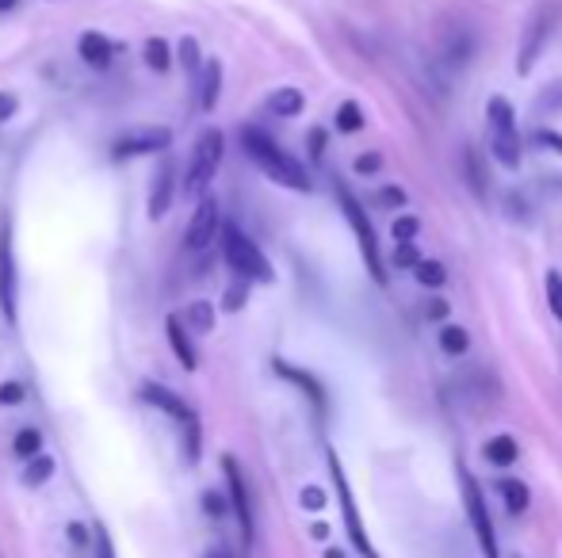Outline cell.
<instances>
[{"label": "cell", "mask_w": 562, "mask_h": 558, "mask_svg": "<svg viewBox=\"0 0 562 558\" xmlns=\"http://www.w3.org/2000/svg\"><path fill=\"white\" fill-rule=\"evenodd\" d=\"M241 150H245V157H249L272 184L291 188V192H310V188H314L310 172H306L287 150H280V142H276L272 134H264L260 127H241Z\"/></svg>", "instance_id": "cell-1"}, {"label": "cell", "mask_w": 562, "mask_h": 558, "mask_svg": "<svg viewBox=\"0 0 562 558\" xmlns=\"http://www.w3.org/2000/svg\"><path fill=\"white\" fill-rule=\"evenodd\" d=\"M222 257L230 264V272L238 279H245V283H272L276 279L268 257L260 253V245L245 230H238V226H226L222 230Z\"/></svg>", "instance_id": "cell-2"}, {"label": "cell", "mask_w": 562, "mask_h": 558, "mask_svg": "<svg viewBox=\"0 0 562 558\" xmlns=\"http://www.w3.org/2000/svg\"><path fill=\"white\" fill-rule=\"evenodd\" d=\"M486 119H490V150L498 157L505 169H517L520 157H524V146H520L517 134V111L505 96H490L486 104Z\"/></svg>", "instance_id": "cell-3"}, {"label": "cell", "mask_w": 562, "mask_h": 558, "mask_svg": "<svg viewBox=\"0 0 562 558\" xmlns=\"http://www.w3.org/2000/svg\"><path fill=\"white\" fill-rule=\"evenodd\" d=\"M337 199H341V211H345L352 234L360 241V253H364V264H368L371 279H375V283H387V264H383V253H379V234H375V226H371L364 203L348 192L345 184H337Z\"/></svg>", "instance_id": "cell-4"}, {"label": "cell", "mask_w": 562, "mask_h": 558, "mask_svg": "<svg viewBox=\"0 0 562 558\" xmlns=\"http://www.w3.org/2000/svg\"><path fill=\"white\" fill-rule=\"evenodd\" d=\"M142 402L169 413L173 421H180V429H184V455H188V463H199V417H195V409L176 390L161 387V383H142Z\"/></svg>", "instance_id": "cell-5"}, {"label": "cell", "mask_w": 562, "mask_h": 558, "mask_svg": "<svg viewBox=\"0 0 562 558\" xmlns=\"http://www.w3.org/2000/svg\"><path fill=\"white\" fill-rule=\"evenodd\" d=\"M222 150H226L222 130L211 127L199 134V142H195V150H192V161H188V172H184V192L192 195V199H199V195L211 188L218 165H222Z\"/></svg>", "instance_id": "cell-6"}, {"label": "cell", "mask_w": 562, "mask_h": 558, "mask_svg": "<svg viewBox=\"0 0 562 558\" xmlns=\"http://www.w3.org/2000/svg\"><path fill=\"white\" fill-rule=\"evenodd\" d=\"M325 463H329V478H333V486H337V501H341V516H345V532H348V539H352V547L364 558H379L375 547H371L368 532H364V520H360V509H356V497H352V486H348V478H345V467H341V459H337L333 448L325 451Z\"/></svg>", "instance_id": "cell-7"}, {"label": "cell", "mask_w": 562, "mask_h": 558, "mask_svg": "<svg viewBox=\"0 0 562 558\" xmlns=\"http://www.w3.org/2000/svg\"><path fill=\"white\" fill-rule=\"evenodd\" d=\"M459 486H463V505H467V520H471V532H475L478 547H482V558H501L498 536H494V520H490V509H486V497H482L478 482L463 471V467H459Z\"/></svg>", "instance_id": "cell-8"}, {"label": "cell", "mask_w": 562, "mask_h": 558, "mask_svg": "<svg viewBox=\"0 0 562 558\" xmlns=\"http://www.w3.org/2000/svg\"><path fill=\"white\" fill-rule=\"evenodd\" d=\"M555 23H559V8H555V4H547L543 12H536V16L528 20V27H524V39H520V54H517L520 77H528V73H532V65H536L540 50L547 46V39H551Z\"/></svg>", "instance_id": "cell-9"}, {"label": "cell", "mask_w": 562, "mask_h": 558, "mask_svg": "<svg viewBox=\"0 0 562 558\" xmlns=\"http://www.w3.org/2000/svg\"><path fill=\"white\" fill-rule=\"evenodd\" d=\"M173 146V130L169 127H134L123 138H115L111 157L127 161V157H150V153H165Z\"/></svg>", "instance_id": "cell-10"}, {"label": "cell", "mask_w": 562, "mask_h": 558, "mask_svg": "<svg viewBox=\"0 0 562 558\" xmlns=\"http://www.w3.org/2000/svg\"><path fill=\"white\" fill-rule=\"evenodd\" d=\"M222 471H226V486H230V509H234V516H238L241 543H245V547H253V505H249L245 474H241L234 455H222Z\"/></svg>", "instance_id": "cell-11"}, {"label": "cell", "mask_w": 562, "mask_h": 558, "mask_svg": "<svg viewBox=\"0 0 562 558\" xmlns=\"http://www.w3.org/2000/svg\"><path fill=\"white\" fill-rule=\"evenodd\" d=\"M16 299H20V279H16V257H12V234L4 230L0 234V314L8 318V325L20 322Z\"/></svg>", "instance_id": "cell-12"}, {"label": "cell", "mask_w": 562, "mask_h": 558, "mask_svg": "<svg viewBox=\"0 0 562 558\" xmlns=\"http://www.w3.org/2000/svg\"><path fill=\"white\" fill-rule=\"evenodd\" d=\"M215 237H218V203L211 199V195H203V199H199V207L192 211V218H188L184 245H188L192 253H203Z\"/></svg>", "instance_id": "cell-13"}, {"label": "cell", "mask_w": 562, "mask_h": 558, "mask_svg": "<svg viewBox=\"0 0 562 558\" xmlns=\"http://www.w3.org/2000/svg\"><path fill=\"white\" fill-rule=\"evenodd\" d=\"M272 367H276V375H283L287 383H295V387H303V394L314 402V409L318 413H325V387L310 375V371H303V367L287 364V360H272Z\"/></svg>", "instance_id": "cell-14"}, {"label": "cell", "mask_w": 562, "mask_h": 558, "mask_svg": "<svg viewBox=\"0 0 562 558\" xmlns=\"http://www.w3.org/2000/svg\"><path fill=\"white\" fill-rule=\"evenodd\" d=\"M77 50H81L85 65H92V69H108L111 58H115V46H111V39L100 35V31H85V35L77 39Z\"/></svg>", "instance_id": "cell-15"}, {"label": "cell", "mask_w": 562, "mask_h": 558, "mask_svg": "<svg viewBox=\"0 0 562 558\" xmlns=\"http://www.w3.org/2000/svg\"><path fill=\"white\" fill-rule=\"evenodd\" d=\"M165 337H169V344H173L176 360L188 367V371H195V367H199V352H195L192 337H188V329H184V322H180L176 314L165 318Z\"/></svg>", "instance_id": "cell-16"}, {"label": "cell", "mask_w": 562, "mask_h": 558, "mask_svg": "<svg viewBox=\"0 0 562 558\" xmlns=\"http://www.w3.org/2000/svg\"><path fill=\"white\" fill-rule=\"evenodd\" d=\"M173 207V161H165L161 172L153 176V188H150V218L169 215Z\"/></svg>", "instance_id": "cell-17"}, {"label": "cell", "mask_w": 562, "mask_h": 558, "mask_svg": "<svg viewBox=\"0 0 562 558\" xmlns=\"http://www.w3.org/2000/svg\"><path fill=\"white\" fill-rule=\"evenodd\" d=\"M218 92H222V65L211 58V62H203V69H199V108L215 111Z\"/></svg>", "instance_id": "cell-18"}, {"label": "cell", "mask_w": 562, "mask_h": 558, "mask_svg": "<svg viewBox=\"0 0 562 558\" xmlns=\"http://www.w3.org/2000/svg\"><path fill=\"white\" fill-rule=\"evenodd\" d=\"M176 318L184 322L188 333H199V337H203V333H211V329H215V306H211L207 299H195V302H188V310H184V314H176Z\"/></svg>", "instance_id": "cell-19"}, {"label": "cell", "mask_w": 562, "mask_h": 558, "mask_svg": "<svg viewBox=\"0 0 562 558\" xmlns=\"http://www.w3.org/2000/svg\"><path fill=\"white\" fill-rule=\"evenodd\" d=\"M482 455H486V463H494V467H513L520 448H517V440H513L509 432H501V436H490V440H486Z\"/></svg>", "instance_id": "cell-20"}, {"label": "cell", "mask_w": 562, "mask_h": 558, "mask_svg": "<svg viewBox=\"0 0 562 558\" xmlns=\"http://www.w3.org/2000/svg\"><path fill=\"white\" fill-rule=\"evenodd\" d=\"M303 92L299 88H276L272 96H268V111L272 115H280V119H295L299 111H303Z\"/></svg>", "instance_id": "cell-21"}, {"label": "cell", "mask_w": 562, "mask_h": 558, "mask_svg": "<svg viewBox=\"0 0 562 558\" xmlns=\"http://www.w3.org/2000/svg\"><path fill=\"white\" fill-rule=\"evenodd\" d=\"M498 490H501V501H505V509H509L513 516L524 513V509H528V501H532V494H528V486H524L520 478H501Z\"/></svg>", "instance_id": "cell-22"}, {"label": "cell", "mask_w": 562, "mask_h": 558, "mask_svg": "<svg viewBox=\"0 0 562 558\" xmlns=\"http://www.w3.org/2000/svg\"><path fill=\"white\" fill-rule=\"evenodd\" d=\"M413 276H417V283H421V287L440 291V287L448 283V268H444L440 260H425V257H421L417 264H413Z\"/></svg>", "instance_id": "cell-23"}, {"label": "cell", "mask_w": 562, "mask_h": 558, "mask_svg": "<svg viewBox=\"0 0 562 558\" xmlns=\"http://www.w3.org/2000/svg\"><path fill=\"white\" fill-rule=\"evenodd\" d=\"M50 474H54V459L39 451V455L27 459V467H23V486H43Z\"/></svg>", "instance_id": "cell-24"}, {"label": "cell", "mask_w": 562, "mask_h": 558, "mask_svg": "<svg viewBox=\"0 0 562 558\" xmlns=\"http://www.w3.org/2000/svg\"><path fill=\"white\" fill-rule=\"evenodd\" d=\"M440 348H444L448 356H463V352L471 348L467 329H463V325H444V329H440Z\"/></svg>", "instance_id": "cell-25"}, {"label": "cell", "mask_w": 562, "mask_h": 558, "mask_svg": "<svg viewBox=\"0 0 562 558\" xmlns=\"http://www.w3.org/2000/svg\"><path fill=\"white\" fill-rule=\"evenodd\" d=\"M12 451H16L20 459H35V455L43 451V432H39V429H20V432H16V440H12Z\"/></svg>", "instance_id": "cell-26"}, {"label": "cell", "mask_w": 562, "mask_h": 558, "mask_svg": "<svg viewBox=\"0 0 562 558\" xmlns=\"http://www.w3.org/2000/svg\"><path fill=\"white\" fill-rule=\"evenodd\" d=\"M146 65L157 69V73H165L173 65V50H169L165 39H146Z\"/></svg>", "instance_id": "cell-27"}, {"label": "cell", "mask_w": 562, "mask_h": 558, "mask_svg": "<svg viewBox=\"0 0 562 558\" xmlns=\"http://www.w3.org/2000/svg\"><path fill=\"white\" fill-rule=\"evenodd\" d=\"M364 127V111H360V104L356 100H345L341 108H337V130L341 134H352V130Z\"/></svg>", "instance_id": "cell-28"}, {"label": "cell", "mask_w": 562, "mask_h": 558, "mask_svg": "<svg viewBox=\"0 0 562 558\" xmlns=\"http://www.w3.org/2000/svg\"><path fill=\"white\" fill-rule=\"evenodd\" d=\"M417 234H421V222H417V215H402L390 222V237L402 245V241H417Z\"/></svg>", "instance_id": "cell-29"}, {"label": "cell", "mask_w": 562, "mask_h": 558, "mask_svg": "<svg viewBox=\"0 0 562 558\" xmlns=\"http://www.w3.org/2000/svg\"><path fill=\"white\" fill-rule=\"evenodd\" d=\"M176 58L184 65V73H199V69H203V58H199V43H195V39H180Z\"/></svg>", "instance_id": "cell-30"}, {"label": "cell", "mask_w": 562, "mask_h": 558, "mask_svg": "<svg viewBox=\"0 0 562 558\" xmlns=\"http://www.w3.org/2000/svg\"><path fill=\"white\" fill-rule=\"evenodd\" d=\"M471 35H459L455 43H444V62H452V65H467V58H471Z\"/></svg>", "instance_id": "cell-31"}, {"label": "cell", "mask_w": 562, "mask_h": 558, "mask_svg": "<svg viewBox=\"0 0 562 558\" xmlns=\"http://www.w3.org/2000/svg\"><path fill=\"white\" fill-rule=\"evenodd\" d=\"M547 302H551V314L562 322V276L559 272H547Z\"/></svg>", "instance_id": "cell-32"}, {"label": "cell", "mask_w": 562, "mask_h": 558, "mask_svg": "<svg viewBox=\"0 0 562 558\" xmlns=\"http://www.w3.org/2000/svg\"><path fill=\"white\" fill-rule=\"evenodd\" d=\"M245 299H249V283L241 279V283H234V287L226 291V299H222V310H230V314H238L241 306H245Z\"/></svg>", "instance_id": "cell-33"}, {"label": "cell", "mask_w": 562, "mask_h": 558, "mask_svg": "<svg viewBox=\"0 0 562 558\" xmlns=\"http://www.w3.org/2000/svg\"><path fill=\"white\" fill-rule=\"evenodd\" d=\"M467 172H471V188H475L482 199H486V192H490V184H486V169L475 161V150L467 153Z\"/></svg>", "instance_id": "cell-34"}, {"label": "cell", "mask_w": 562, "mask_h": 558, "mask_svg": "<svg viewBox=\"0 0 562 558\" xmlns=\"http://www.w3.org/2000/svg\"><path fill=\"white\" fill-rule=\"evenodd\" d=\"M417 260H421V253H417V241H402V245L394 249V264H398V268H413Z\"/></svg>", "instance_id": "cell-35"}, {"label": "cell", "mask_w": 562, "mask_h": 558, "mask_svg": "<svg viewBox=\"0 0 562 558\" xmlns=\"http://www.w3.org/2000/svg\"><path fill=\"white\" fill-rule=\"evenodd\" d=\"M356 172H360V176L383 172V153H364V157H356Z\"/></svg>", "instance_id": "cell-36"}, {"label": "cell", "mask_w": 562, "mask_h": 558, "mask_svg": "<svg viewBox=\"0 0 562 558\" xmlns=\"http://www.w3.org/2000/svg\"><path fill=\"white\" fill-rule=\"evenodd\" d=\"M532 142H536V146H547L551 153H559L562 157V134L559 130H536V134H532Z\"/></svg>", "instance_id": "cell-37"}, {"label": "cell", "mask_w": 562, "mask_h": 558, "mask_svg": "<svg viewBox=\"0 0 562 558\" xmlns=\"http://www.w3.org/2000/svg\"><path fill=\"white\" fill-rule=\"evenodd\" d=\"M299 501H303V509L318 513V509H325V490H318V486H306L303 494H299Z\"/></svg>", "instance_id": "cell-38"}, {"label": "cell", "mask_w": 562, "mask_h": 558, "mask_svg": "<svg viewBox=\"0 0 562 558\" xmlns=\"http://www.w3.org/2000/svg\"><path fill=\"white\" fill-rule=\"evenodd\" d=\"M20 402H23L20 383H4V387H0V406H20Z\"/></svg>", "instance_id": "cell-39"}, {"label": "cell", "mask_w": 562, "mask_h": 558, "mask_svg": "<svg viewBox=\"0 0 562 558\" xmlns=\"http://www.w3.org/2000/svg\"><path fill=\"white\" fill-rule=\"evenodd\" d=\"M16 111H20V100L12 92H0V123H8Z\"/></svg>", "instance_id": "cell-40"}, {"label": "cell", "mask_w": 562, "mask_h": 558, "mask_svg": "<svg viewBox=\"0 0 562 558\" xmlns=\"http://www.w3.org/2000/svg\"><path fill=\"white\" fill-rule=\"evenodd\" d=\"M375 203H383V207H406V195L398 192V188H383V192L375 195Z\"/></svg>", "instance_id": "cell-41"}, {"label": "cell", "mask_w": 562, "mask_h": 558, "mask_svg": "<svg viewBox=\"0 0 562 558\" xmlns=\"http://www.w3.org/2000/svg\"><path fill=\"white\" fill-rule=\"evenodd\" d=\"M306 146H310V157L318 161L325 153V130H310V138H306Z\"/></svg>", "instance_id": "cell-42"}, {"label": "cell", "mask_w": 562, "mask_h": 558, "mask_svg": "<svg viewBox=\"0 0 562 558\" xmlns=\"http://www.w3.org/2000/svg\"><path fill=\"white\" fill-rule=\"evenodd\" d=\"M92 532H96V551H100V558H115V551H111V539H108V532H104V528H100V524H96V528H92Z\"/></svg>", "instance_id": "cell-43"}, {"label": "cell", "mask_w": 562, "mask_h": 558, "mask_svg": "<svg viewBox=\"0 0 562 558\" xmlns=\"http://www.w3.org/2000/svg\"><path fill=\"white\" fill-rule=\"evenodd\" d=\"M203 509H207L211 516H222L226 513V501H222L218 494H203Z\"/></svg>", "instance_id": "cell-44"}, {"label": "cell", "mask_w": 562, "mask_h": 558, "mask_svg": "<svg viewBox=\"0 0 562 558\" xmlns=\"http://www.w3.org/2000/svg\"><path fill=\"white\" fill-rule=\"evenodd\" d=\"M429 318H444L448 314V302H440V299H429V310H425Z\"/></svg>", "instance_id": "cell-45"}, {"label": "cell", "mask_w": 562, "mask_h": 558, "mask_svg": "<svg viewBox=\"0 0 562 558\" xmlns=\"http://www.w3.org/2000/svg\"><path fill=\"white\" fill-rule=\"evenodd\" d=\"M69 539H73V543H77V547H81V543H85V528H81V524H69Z\"/></svg>", "instance_id": "cell-46"}, {"label": "cell", "mask_w": 562, "mask_h": 558, "mask_svg": "<svg viewBox=\"0 0 562 558\" xmlns=\"http://www.w3.org/2000/svg\"><path fill=\"white\" fill-rule=\"evenodd\" d=\"M310 536H314V539H325V536H329V528H325V524H314V528H310Z\"/></svg>", "instance_id": "cell-47"}, {"label": "cell", "mask_w": 562, "mask_h": 558, "mask_svg": "<svg viewBox=\"0 0 562 558\" xmlns=\"http://www.w3.org/2000/svg\"><path fill=\"white\" fill-rule=\"evenodd\" d=\"M8 8H16V0H0V12H8Z\"/></svg>", "instance_id": "cell-48"}, {"label": "cell", "mask_w": 562, "mask_h": 558, "mask_svg": "<svg viewBox=\"0 0 562 558\" xmlns=\"http://www.w3.org/2000/svg\"><path fill=\"white\" fill-rule=\"evenodd\" d=\"M207 558H230V555H226V551H211Z\"/></svg>", "instance_id": "cell-49"}, {"label": "cell", "mask_w": 562, "mask_h": 558, "mask_svg": "<svg viewBox=\"0 0 562 558\" xmlns=\"http://www.w3.org/2000/svg\"><path fill=\"white\" fill-rule=\"evenodd\" d=\"M325 558H345L341 551H325Z\"/></svg>", "instance_id": "cell-50"}]
</instances>
